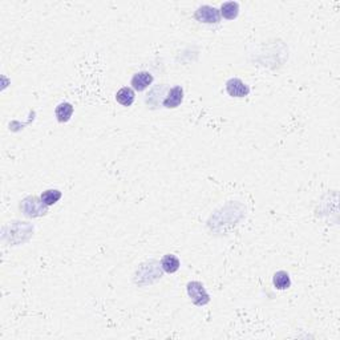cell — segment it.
Segmentation results:
<instances>
[{"instance_id":"8fae6325","label":"cell","mask_w":340,"mask_h":340,"mask_svg":"<svg viewBox=\"0 0 340 340\" xmlns=\"http://www.w3.org/2000/svg\"><path fill=\"white\" fill-rule=\"evenodd\" d=\"M221 16H223L228 20L237 19L238 13H239V4L237 2H226L221 6Z\"/></svg>"},{"instance_id":"52a82bcc","label":"cell","mask_w":340,"mask_h":340,"mask_svg":"<svg viewBox=\"0 0 340 340\" xmlns=\"http://www.w3.org/2000/svg\"><path fill=\"white\" fill-rule=\"evenodd\" d=\"M135 99V93L132 88H129V86H124L120 90H117L116 93V100H117V103L121 104L122 106H130L133 103H134Z\"/></svg>"},{"instance_id":"7c38bea8","label":"cell","mask_w":340,"mask_h":340,"mask_svg":"<svg viewBox=\"0 0 340 340\" xmlns=\"http://www.w3.org/2000/svg\"><path fill=\"white\" fill-rule=\"evenodd\" d=\"M40 198H41V201H43L47 206H52L55 205L56 202L60 201V198H61V192L57 190V189H50V190L43 192V194L40 195Z\"/></svg>"},{"instance_id":"9c48e42d","label":"cell","mask_w":340,"mask_h":340,"mask_svg":"<svg viewBox=\"0 0 340 340\" xmlns=\"http://www.w3.org/2000/svg\"><path fill=\"white\" fill-rule=\"evenodd\" d=\"M273 284L277 290H287L291 287V278L287 271H277L273 278Z\"/></svg>"},{"instance_id":"30bf717a","label":"cell","mask_w":340,"mask_h":340,"mask_svg":"<svg viewBox=\"0 0 340 340\" xmlns=\"http://www.w3.org/2000/svg\"><path fill=\"white\" fill-rule=\"evenodd\" d=\"M73 115V105L70 103H61L56 106L55 116L59 122H68Z\"/></svg>"},{"instance_id":"ba28073f","label":"cell","mask_w":340,"mask_h":340,"mask_svg":"<svg viewBox=\"0 0 340 340\" xmlns=\"http://www.w3.org/2000/svg\"><path fill=\"white\" fill-rule=\"evenodd\" d=\"M161 267L162 270L168 273V274H173L175 271H178L181 267V262L175 255L173 254H166L161 259Z\"/></svg>"},{"instance_id":"3957f363","label":"cell","mask_w":340,"mask_h":340,"mask_svg":"<svg viewBox=\"0 0 340 340\" xmlns=\"http://www.w3.org/2000/svg\"><path fill=\"white\" fill-rule=\"evenodd\" d=\"M194 17L199 23L205 24H217L221 20V12L215 7L212 6H201L197 8L194 13Z\"/></svg>"},{"instance_id":"7a4b0ae2","label":"cell","mask_w":340,"mask_h":340,"mask_svg":"<svg viewBox=\"0 0 340 340\" xmlns=\"http://www.w3.org/2000/svg\"><path fill=\"white\" fill-rule=\"evenodd\" d=\"M186 290H188L189 298H190V301L193 302L194 306L202 307V306H206L210 302V295L208 294L205 286L201 282H189L188 286H186Z\"/></svg>"},{"instance_id":"5b68a950","label":"cell","mask_w":340,"mask_h":340,"mask_svg":"<svg viewBox=\"0 0 340 340\" xmlns=\"http://www.w3.org/2000/svg\"><path fill=\"white\" fill-rule=\"evenodd\" d=\"M182 101H184V89H182V86L177 85L169 90L166 97L162 101V105L168 109H174V108L181 105Z\"/></svg>"},{"instance_id":"8992f818","label":"cell","mask_w":340,"mask_h":340,"mask_svg":"<svg viewBox=\"0 0 340 340\" xmlns=\"http://www.w3.org/2000/svg\"><path fill=\"white\" fill-rule=\"evenodd\" d=\"M152 83H153V75L150 72H146V71H141V72L134 73L132 77V81H130L133 89L139 90V92L145 90L146 88L150 86V84Z\"/></svg>"},{"instance_id":"6da1fadb","label":"cell","mask_w":340,"mask_h":340,"mask_svg":"<svg viewBox=\"0 0 340 340\" xmlns=\"http://www.w3.org/2000/svg\"><path fill=\"white\" fill-rule=\"evenodd\" d=\"M48 208L40 197L32 195V197H27L26 199L21 201L20 203V210L24 215L30 217V218H37V217H43L48 213Z\"/></svg>"},{"instance_id":"277c9868","label":"cell","mask_w":340,"mask_h":340,"mask_svg":"<svg viewBox=\"0 0 340 340\" xmlns=\"http://www.w3.org/2000/svg\"><path fill=\"white\" fill-rule=\"evenodd\" d=\"M226 92L231 97H246L250 93V88L241 79L233 77L226 83Z\"/></svg>"}]
</instances>
